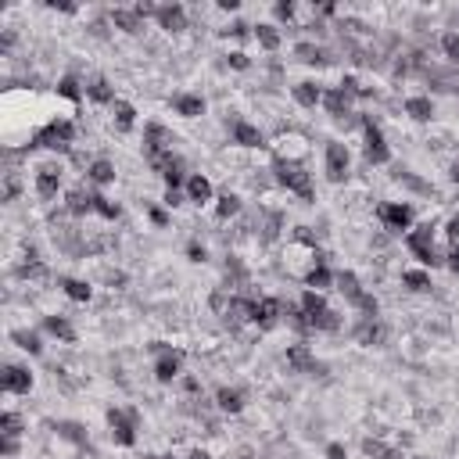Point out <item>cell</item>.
<instances>
[{
    "mask_svg": "<svg viewBox=\"0 0 459 459\" xmlns=\"http://www.w3.org/2000/svg\"><path fill=\"white\" fill-rule=\"evenodd\" d=\"M104 420H108V434H111V441L119 445V448H137V441H140V409L137 406H111L108 413H104Z\"/></svg>",
    "mask_w": 459,
    "mask_h": 459,
    "instance_id": "1",
    "label": "cell"
},
{
    "mask_svg": "<svg viewBox=\"0 0 459 459\" xmlns=\"http://www.w3.org/2000/svg\"><path fill=\"white\" fill-rule=\"evenodd\" d=\"M434 222H416L409 234H406V248H409V255L420 262V269H438V266H445V255L438 251V244H434Z\"/></svg>",
    "mask_w": 459,
    "mask_h": 459,
    "instance_id": "2",
    "label": "cell"
},
{
    "mask_svg": "<svg viewBox=\"0 0 459 459\" xmlns=\"http://www.w3.org/2000/svg\"><path fill=\"white\" fill-rule=\"evenodd\" d=\"M29 147H43V151H54V154H72V147H76V123L72 119H50L43 130L33 133Z\"/></svg>",
    "mask_w": 459,
    "mask_h": 459,
    "instance_id": "3",
    "label": "cell"
},
{
    "mask_svg": "<svg viewBox=\"0 0 459 459\" xmlns=\"http://www.w3.org/2000/svg\"><path fill=\"white\" fill-rule=\"evenodd\" d=\"M273 180L287 194H298L302 201H312V172L298 162H273Z\"/></svg>",
    "mask_w": 459,
    "mask_h": 459,
    "instance_id": "4",
    "label": "cell"
},
{
    "mask_svg": "<svg viewBox=\"0 0 459 459\" xmlns=\"http://www.w3.org/2000/svg\"><path fill=\"white\" fill-rule=\"evenodd\" d=\"M151 352H154V363H151V373L158 384H176L183 377V363L187 356L180 348H169V344H151Z\"/></svg>",
    "mask_w": 459,
    "mask_h": 459,
    "instance_id": "5",
    "label": "cell"
},
{
    "mask_svg": "<svg viewBox=\"0 0 459 459\" xmlns=\"http://www.w3.org/2000/svg\"><path fill=\"white\" fill-rule=\"evenodd\" d=\"M62 180H65V165L57 162V158H47L36 165L33 172V191L40 201H54L57 194H62Z\"/></svg>",
    "mask_w": 459,
    "mask_h": 459,
    "instance_id": "6",
    "label": "cell"
},
{
    "mask_svg": "<svg viewBox=\"0 0 459 459\" xmlns=\"http://www.w3.org/2000/svg\"><path fill=\"white\" fill-rule=\"evenodd\" d=\"M377 219H380V226L387 230V234H402V237L416 226V212H413L409 201H384V205H377Z\"/></svg>",
    "mask_w": 459,
    "mask_h": 459,
    "instance_id": "7",
    "label": "cell"
},
{
    "mask_svg": "<svg viewBox=\"0 0 459 459\" xmlns=\"http://www.w3.org/2000/svg\"><path fill=\"white\" fill-rule=\"evenodd\" d=\"M323 172H327L330 183H344L352 176V151H348V144L327 140V147H323Z\"/></svg>",
    "mask_w": 459,
    "mask_h": 459,
    "instance_id": "8",
    "label": "cell"
},
{
    "mask_svg": "<svg viewBox=\"0 0 459 459\" xmlns=\"http://www.w3.org/2000/svg\"><path fill=\"white\" fill-rule=\"evenodd\" d=\"M363 154L370 165H391V147L384 130L373 123V115H363Z\"/></svg>",
    "mask_w": 459,
    "mask_h": 459,
    "instance_id": "9",
    "label": "cell"
},
{
    "mask_svg": "<svg viewBox=\"0 0 459 459\" xmlns=\"http://www.w3.org/2000/svg\"><path fill=\"white\" fill-rule=\"evenodd\" d=\"M212 406H215V413H222V416H241V413L248 409V391L222 384V387H215V395H212Z\"/></svg>",
    "mask_w": 459,
    "mask_h": 459,
    "instance_id": "10",
    "label": "cell"
},
{
    "mask_svg": "<svg viewBox=\"0 0 459 459\" xmlns=\"http://www.w3.org/2000/svg\"><path fill=\"white\" fill-rule=\"evenodd\" d=\"M226 130H230V144H237V147H248V151L266 147V133L248 119H226Z\"/></svg>",
    "mask_w": 459,
    "mask_h": 459,
    "instance_id": "11",
    "label": "cell"
},
{
    "mask_svg": "<svg viewBox=\"0 0 459 459\" xmlns=\"http://www.w3.org/2000/svg\"><path fill=\"white\" fill-rule=\"evenodd\" d=\"M305 154H309V144L298 133H280L276 144H273V162H298V165H305Z\"/></svg>",
    "mask_w": 459,
    "mask_h": 459,
    "instance_id": "12",
    "label": "cell"
},
{
    "mask_svg": "<svg viewBox=\"0 0 459 459\" xmlns=\"http://www.w3.org/2000/svg\"><path fill=\"white\" fill-rule=\"evenodd\" d=\"M154 26H158L162 33H169V36H176V33H183V29L191 26V15H187L183 4H158Z\"/></svg>",
    "mask_w": 459,
    "mask_h": 459,
    "instance_id": "13",
    "label": "cell"
},
{
    "mask_svg": "<svg viewBox=\"0 0 459 459\" xmlns=\"http://www.w3.org/2000/svg\"><path fill=\"white\" fill-rule=\"evenodd\" d=\"M391 180H395V183H402V187H406L409 194H416V198H438V191H434V183H431V180L416 176L413 169L398 165V162L391 165Z\"/></svg>",
    "mask_w": 459,
    "mask_h": 459,
    "instance_id": "14",
    "label": "cell"
},
{
    "mask_svg": "<svg viewBox=\"0 0 459 459\" xmlns=\"http://www.w3.org/2000/svg\"><path fill=\"white\" fill-rule=\"evenodd\" d=\"M387 323L384 319H359L356 323V330H352V337H356V344H363V348H380V344H387Z\"/></svg>",
    "mask_w": 459,
    "mask_h": 459,
    "instance_id": "15",
    "label": "cell"
},
{
    "mask_svg": "<svg viewBox=\"0 0 459 459\" xmlns=\"http://www.w3.org/2000/svg\"><path fill=\"white\" fill-rule=\"evenodd\" d=\"M33 370L29 366H22V363H8L4 366V380H0V384H4V395H29L33 391Z\"/></svg>",
    "mask_w": 459,
    "mask_h": 459,
    "instance_id": "16",
    "label": "cell"
},
{
    "mask_svg": "<svg viewBox=\"0 0 459 459\" xmlns=\"http://www.w3.org/2000/svg\"><path fill=\"white\" fill-rule=\"evenodd\" d=\"M323 83L319 79H298V83H291V97H295V104L298 108H305V111H312V108H319L323 104Z\"/></svg>",
    "mask_w": 459,
    "mask_h": 459,
    "instance_id": "17",
    "label": "cell"
},
{
    "mask_svg": "<svg viewBox=\"0 0 459 459\" xmlns=\"http://www.w3.org/2000/svg\"><path fill=\"white\" fill-rule=\"evenodd\" d=\"M283 363L291 373H312L316 370V356L305 341H295V344H287V352H283Z\"/></svg>",
    "mask_w": 459,
    "mask_h": 459,
    "instance_id": "18",
    "label": "cell"
},
{
    "mask_svg": "<svg viewBox=\"0 0 459 459\" xmlns=\"http://www.w3.org/2000/svg\"><path fill=\"white\" fill-rule=\"evenodd\" d=\"M187 201L191 205H212L219 194H215V183L205 176V172H191V176H187Z\"/></svg>",
    "mask_w": 459,
    "mask_h": 459,
    "instance_id": "19",
    "label": "cell"
},
{
    "mask_svg": "<svg viewBox=\"0 0 459 459\" xmlns=\"http://www.w3.org/2000/svg\"><path fill=\"white\" fill-rule=\"evenodd\" d=\"M43 334H50L54 341H62V344H76L79 341V330L72 327V319L69 316H62V312H50V316H43Z\"/></svg>",
    "mask_w": 459,
    "mask_h": 459,
    "instance_id": "20",
    "label": "cell"
},
{
    "mask_svg": "<svg viewBox=\"0 0 459 459\" xmlns=\"http://www.w3.org/2000/svg\"><path fill=\"white\" fill-rule=\"evenodd\" d=\"M83 172H86V183H90L94 191L111 187V183H115V176H119V169H115V162H111V158H94Z\"/></svg>",
    "mask_w": 459,
    "mask_h": 459,
    "instance_id": "21",
    "label": "cell"
},
{
    "mask_svg": "<svg viewBox=\"0 0 459 459\" xmlns=\"http://www.w3.org/2000/svg\"><path fill=\"white\" fill-rule=\"evenodd\" d=\"M319 108L330 115V119H337V123L344 119V115H356V111H352V97L344 94L341 86H327V90H323V104H319Z\"/></svg>",
    "mask_w": 459,
    "mask_h": 459,
    "instance_id": "22",
    "label": "cell"
},
{
    "mask_svg": "<svg viewBox=\"0 0 459 459\" xmlns=\"http://www.w3.org/2000/svg\"><path fill=\"white\" fill-rule=\"evenodd\" d=\"M172 111H176L180 119H201V115L208 111V101L201 94H194V90H183V94L172 97Z\"/></svg>",
    "mask_w": 459,
    "mask_h": 459,
    "instance_id": "23",
    "label": "cell"
},
{
    "mask_svg": "<svg viewBox=\"0 0 459 459\" xmlns=\"http://www.w3.org/2000/svg\"><path fill=\"white\" fill-rule=\"evenodd\" d=\"M402 111H406L413 123H434L438 104L431 101V94H413V97H406V101H402Z\"/></svg>",
    "mask_w": 459,
    "mask_h": 459,
    "instance_id": "24",
    "label": "cell"
},
{
    "mask_svg": "<svg viewBox=\"0 0 459 459\" xmlns=\"http://www.w3.org/2000/svg\"><path fill=\"white\" fill-rule=\"evenodd\" d=\"M108 22H111L115 29H123L126 36H140L147 18L137 15V8H111V11H108Z\"/></svg>",
    "mask_w": 459,
    "mask_h": 459,
    "instance_id": "25",
    "label": "cell"
},
{
    "mask_svg": "<svg viewBox=\"0 0 459 459\" xmlns=\"http://www.w3.org/2000/svg\"><path fill=\"white\" fill-rule=\"evenodd\" d=\"M291 54H295V62H302V65H312V69H319V65H327V62H330L327 47H319L316 40H298V43L291 47Z\"/></svg>",
    "mask_w": 459,
    "mask_h": 459,
    "instance_id": "26",
    "label": "cell"
},
{
    "mask_svg": "<svg viewBox=\"0 0 459 459\" xmlns=\"http://www.w3.org/2000/svg\"><path fill=\"white\" fill-rule=\"evenodd\" d=\"M57 291H62L69 302H76V305L94 302V287L86 280H79V276H57Z\"/></svg>",
    "mask_w": 459,
    "mask_h": 459,
    "instance_id": "27",
    "label": "cell"
},
{
    "mask_svg": "<svg viewBox=\"0 0 459 459\" xmlns=\"http://www.w3.org/2000/svg\"><path fill=\"white\" fill-rule=\"evenodd\" d=\"M334 291H337L344 302H348V305H356V302L366 295V287H363V280H359L352 269H341L337 280H334Z\"/></svg>",
    "mask_w": 459,
    "mask_h": 459,
    "instance_id": "28",
    "label": "cell"
},
{
    "mask_svg": "<svg viewBox=\"0 0 459 459\" xmlns=\"http://www.w3.org/2000/svg\"><path fill=\"white\" fill-rule=\"evenodd\" d=\"M54 434L62 438V441H69V445H76V448H86V445H90V431H86V424H79V420H57V424H54Z\"/></svg>",
    "mask_w": 459,
    "mask_h": 459,
    "instance_id": "29",
    "label": "cell"
},
{
    "mask_svg": "<svg viewBox=\"0 0 459 459\" xmlns=\"http://www.w3.org/2000/svg\"><path fill=\"white\" fill-rule=\"evenodd\" d=\"M94 194H97V191H90V187H76V191H69V194H65V208H69V215H72V219L94 215Z\"/></svg>",
    "mask_w": 459,
    "mask_h": 459,
    "instance_id": "30",
    "label": "cell"
},
{
    "mask_svg": "<svg viewBox=\"0 0 459 459\" xmlns=\"http://www.w3.org/2000/svg\"><path fill=\"white\" fill-rule=\"evenodd\" d=\"M241 212H244V198H241L237 191H222V194L215 198V219H219V222L237 219Z\"/></svg>",
    "mask_w": 459,
    "mask_h": 459,
    "instance_id": "31",
    "label": "cell"
},
{
    "mask_svg": "<svg viewBox=\"0 0 459 459\" xmlns=\"http://www.w3.org/2000/svg\"><path fill=\"white\" fill-rule=\"evenodd\" d=\"M86 101H94V104H101V108H111L119 97H115V86H111L108 76H94V79L86 83Z\"/></svg>",
    "mask_w": 459,
    "mask_h": 459,
    "instance_id": "32",
    "label": "cell"
},
{
    "mask_svg": "<svg viewBox=\"0 0 459 459\" xmlns=\"http://www.w3.org/2000/svg\"><path fill=\"white\" fill-rule=\"evenodd\" d=\"M111 123H115V130L119 133H130V130H137V104H130V101H115L111 104Z\"/></svg>",
    "mask_w": 459,
    "mask_h": 459,
    "instance_id": "33",
    "label": "cell"
},
{
    "mask_svg": "<svg viewBox=\"0 0 459 459\" xmlns=\"http://www.w3.org/2000/svg\"><path fill=\"white\" fill-rule=\"evenodd\" d=\"M298 309L309 316V327H312V319H316V316H323V312L330 309V302H327V295H323V291H312V287H305L302 298H298Z\"/></svg>",
    "mask_w": 459,
    "mask_h": 459,
    "instance_id": "34",
    "label": "cell"
},
{
    "mask_svg": "<svg viewBox=\"0 0 459 459\" xmlns=\"http://www.w3.org/2000/svg\"><path fill=\"white\" fill-rule=\"evenodd\" d=\"M54 90H57V97H65V101H72V104H79V101L86 97V83H83L76 72H65L62 79L54 83Z\"/></svg>",
    "mask_w": 459,
    "mask_h": 459,
    "instance_id": "35",
    "label": "cell"
},
{
    "mask_svg": "<svg viewBox=\"0 0 459 459\" xmlns=\"http://www.w3.org/2000/svg\"><path fill=\"white\" fill-rule=\"evenodd\" d=\"M255 43H259L266 54H276V50H280V43H283L280 26H276V22H259V26H255Z\"/></svg>",
    "mask_w": 459,
    "mask_h": 459,
    "instance_id": "36",
    "label": "cell"
},
{
    "mask_svg": "<svg viewBox=\"0 0 459 459\" xmlns=\"http://www.w3.org/2000/svg\"><path fill=\"white\" fill-rule=\"evenodd\" d=\"M402 287L413 295H431L434 291V280L427 269H402Z\"/></svg>",
    "mask_w": 459,
    "mask_h": 459,
    "instance_id": "37",
    "label": "cell"
},
{
    "mask_svg": "<svg viewBox=\"0 0 459 459\" xmlns=\"http://www.w3.org/2000/svg\"><path fill=\"white\" fill-rule=\"evenodd\" d=\"M334 280H337V273H334L327 262H319V266H312V269L305 273V280H302V283H305V287H312V291H323V295H327L330 287H334Z\"/></svg>",
    "mask_w": 459,
    "mask_h": 459,
    "instance_id": "38",
    "label": "cell"
},
{
    "mask_svg": "<svg viewBox=\"0 0 459 459\" xmlns=\"http://www.w3.org/2000/svg\"><path fill=\"white\" fill-rule=\"evenodd\" d=\"M11 341L26 356H43V334L40 330H11Z\"/></svg>",
    "mask_w": 459,
    "mask_h": 459,
    "instance_id": "39",
    "label": "cell"
},
{
    "mask_svg": "<svg viewBox=\"0 0 459 459\" xmlns=\"http://www.w3.org/2000/svg\"><path fill=\"white\" fill-rule=\"evenodd\" d=\"M438 50H441L445 62L459 65V29H445V33L438 36Z\"/></svg>",
    "mask_w": 459,
    "mask_h": 459,
    "instance_id": "40",
    "label": "cell"
},
{
    "mask_svg": "<svg viewBox=\"0 0 459 459\" xmlns=\"http://www.w3.org/2000/svg\"><path fill=\"white\" fill-rule=\"evenodd\" d=\"M219 36H226V40H237V43H244V40H255V26H248L244 18H234L230 26H222L219 29Z\"/></svg>",
    "mask_w": 459,
    "mask_h": 459,
    "instance_id": "41",
    "label": "cell"
},
{
    "mask_svg": "<svg viewBox=\"0 0 459 459\" xmlns=\"http://www.w3.org/2000/svg\"><path fill=\"white\" fill-rule=\"evenodd\" d=\"M94 215H101V219H108V222H115V219H119L123 215V208L119 205H115L111 198H104L101 191L94 194Z\"/></svg>",
    "mask_w": 459,
    "mask_h": 459,
    "instance_id": "42",
    "label": "cell"
},
{
    "mask_svg": "<svg viewBox=\"0 0 459 459\" xmlns=\"http://www.w3.org/2000/svg\"><path fill=\"white\" fill-rule=\"evenodd\" d=\"M352 309L359 312V319H380V302H377V295H373V291H366V295H363Z\"/></svg>",
    "mask_w": 459,
    "mask_h": 459,
    "instance_id": "43",
    "label": "cell"
},
{
    "mask_svg": "<svg viewBox=\"0 0 459 459\" xmlns=\"http://www.w3.org/2000/svg\"><path fill=\"white\" fill-rule=\"evenodd\" d=\"M273 18L276 26H291L298 18V4H291V0H280V4H273Z\"/></svg>",
    "mask_w": 459,
    "mask_h": 459,
    "instance_id": "44",
    "label": "cell"
},
{
    "mask_svg": "<svg viewBox=\"0 0 459 459\" xmlns=\"http://www.w3.org/2000/svg\"><path fill=\"white\" fill-rule=\"evenodd\" d=\"M22 427H26V420H22L18 413L4 409V416H0V431H4V434H11V438H18V434H22Z\"/></svg>",
    "mask_w": 459,
    "mask_h": 459,
    "instance_id": "45",
    "label": "cell"
},
{
    "mask_svg": "<svg viewBox=\"0 0 459 459\" xmlns=\"http://www.w3.org/2000/svg\"><path fill=\"white\" fill-rule=\"evenodd\" d=\"M222 62H226V69H234V72H248V69H251V57H248L244 50H230V54H222Z\"/></svg>",
    "mask_w": 459,
    "mask_h": 459,
    "instance_id": "46",
    "label": "cell"
},
{
    "mask_svg": "<svg viewBox=\"0 0 459 459\" xmlns=\"http://www.w3.org/2000/svg\"><path fill=\"white\" fill-rule=\"evenodd\" d=\"M387 452H391V448H387L380 438H363V455H366V459H387Z\"/></svg>",
    "mask_w": 459,
    "mask_h": 459,
    "instance_id": "47",
    "label": "cell"
},
{
    "mask_svg": "<svg viewBox=\"0 0 459 459\" xmlns=\"http://www.w3.org/2000/svg\"><path fill=\"white\" fill-rule=\"evenodd\" d=\"M18 194H22V180H18V172H4V201L11 205Z\"/></svg>",
    "mask_w": 459,
    "mask_h": 459,
    "instance_id": "48",
    "label": "cell"
},
{
    "mask_svg": "<svg viewBox=\"0 0 459 459\" xmlns=\"http://www.w3.org/2000/svg\"><path fill=\"white\" fill-rule=\"evenodd\" d=\"M162 205H165L169 212H172V208H183V205H187V191H165V194H162Z\"/></svg>",
    "mask_w": 459,
    "mask_h": 459,
    "instance_id": "49",
    "label": "cell"
},
{
    "mask_svg": "<svg viewBox=\"0 0 459 459\" xmlns=\"http://www.w3.org/2000/svg\"><path fill=\"white\" fill-rule=\"evenodd\" d=\"M445 237H448V251H455V248H459V215H448V222H445Z\"/></svg>",
    "mask_w": 459,
    "mask_h": 459,
    "instance_id": "50",
    "label": "cell"
},
{
    "mask_svg": "<svg viewBox=\"0 0 459 459\" xmlns=\"http://www.w3.org/2000/svg\"><path fill=\"white\" fill-rule=\"evenodd\" d=\"M147 219H151L154 226H169V222H172L169 208H162V205H147Z\"/></svg>",
    "mask_w": 459,
    "mask_h": 459,
    "instance_id": "51",
    "label": "cell"
},
{
    "mask_svg": "<svg viewBox=\"0 0 459 459\" xmlns=\"http://www.w3.org/2000/svg\"><path fill=\"white\" fill-rule=\"evenodd\" d=\"M187 259L201 266V262H208V248H205L201 241H191V244H187Z\"/></svg>",
    "mask_w": 459,
    "mask_h": 459,
    "instance_id": "52",
    "label": "cell"
},
{
    "mask_svg": "<svg viewBox=\"0 0 459 459\" xmlns=\"http://www.w3.org/2000/svg\"><path fill=\"white\" fill-rule=\"evenodd\" d=\"M0 452H4V459H15V455L22 452V445H18V438H11V434H4V441H0Z\"/></svg>",
    "mask_w": 459,
    "mask_h": 459,
    "instance_id": "53",
    "label": "cell"
},
{
    "mask_svg": "<svg viewBox=\"0 0 459 459\" xmlns=\"http://www.w3.org/2000/svg\"><path fill=\"white\" fill-rule=\"evenodd\" d=\"M323 459H348V448H344L341 441H327V448H323Z\"/></svg>",
    "mask_w": 459,
    "mask_h": 459,
    "instance_id": "54",
    "label": "cell"
},
{
    "mask_svg": "<svg viewBox=\"0 0 459 459\" xmlns=\"http://www.w3.org/2000/svg\"><path fill=\"white\" fill-rule=\"evenodd\" d=\"M180 387H183L187 395H194V398L201 395V380H198L194 373H183V377H180Z\"/></svg>",
    "mask_w": 459,
    "mask_h": 459,
    "instance_id": "55",
    "label": "cell"
},
{
    "mask_svg": "<svg viewBox=\"0 0 459 459\" xmlns=\"http://www.w3.org/2000/svg\"><path fill=\"white\" fill-rule=\"evenodd\" d=\"M445 269H448L452 276H459V248H455V251H445Z\"/></svg>",
    "mask_w": 459,
    "mask_h": 459,
    "instance_id": "56",
    "label": "cell"
},
{
    "mask_svg": "<svg viewBox=\"0 0 459 459\" xmlns=\"http://www.w3.org/2000/svg\"><path fill=\"white\" fill-rule=\"evenodd\" d=\"M47 8L50 11H62V15H76V4H65V0H50Z\"/></svg>",
    "mask_w": 459,
    "mask_h": 459,
    "instance_id": "57",
    "label": "cell"
},
{
    "mask_svg": "<svg viewBox=\"0 0 459 459\" xmlns=\"http://www.w3.org/2000/svg\"><path fill=\"white\" fill-rule=\"evenodd\" d=\"M108 29H111V22H94V26H90V36H97V40H108Z\"/></svg>",
    "mask_w": 459,
    "mask_h": 459,
    "instance_id": "58",
    "label": "cell"
},
{
    "mask_svg": "<svg viewBox=\"0 0 459 459\" xmlns=\"http://www.w3.org/2000/svg\"><path fill=\"white\" fill-rule=\"evenodd\" d=\"M219 11H222V15H237V11H241V4H237V0H222Z\"/></svg>",
    "mask_w": 459,
    "mask_h": 459,
    "instance_id": "59",
    "label": "cell"
},
{
    "mask_svg": "<svg viewBox=\"0 0 459 459\" xmlns=\"http://www.w3.org/2000/svg\"><path fill=\"white\" fill-rule=\"evenodd\" d=\"M448 180L459 187V158H452V165H448Z\"/></svg>",
    "mask_w": 459,
    "mask_h": 459,
    "instance_id": "60",
    "label": "cell"
},
{
    "mask_svg": "<svg viewBox=\"0 0 459 459\" xmlns=\"http://www.w3.org/2000/svg\"><path fill=\"white\" fill-rule=\"evenodd\" d=\"M187 459H212V452H208V448H191Z\"/></svg>",
    "mask_w": 459,
    "mask_h": 459,
    "instance_id": "61",
    "label": "cell"
},
{
    "mask_svg": "<svg viewBox=\"0 0 459 459\" xmlns=\"http://www.w3.org/2000/svg\"><path fill=\"white\" fill-rule=\"evenodd\" d=\"M237 459H255V448H248V445H244V448H237Z\"/></svg>",
    "mask_w": 459,
    "mask_h": 459,
    "instance_id": "62",
    "label": "cell"
},
{
    "mask_svg": "<svg viewBox=\"0 0 459 459\" xmlns=\"http://www.w3.org/2000/svg\"><path fill=\"white\" fill-rule=\"evenodd\" d=\"M162 459H180V455H162Z\"/></svg>",
    "mask_w": 459,
    "mask_h": 459,
    "instance_id": "63",
    "label": "cell"
}]
</instances>
